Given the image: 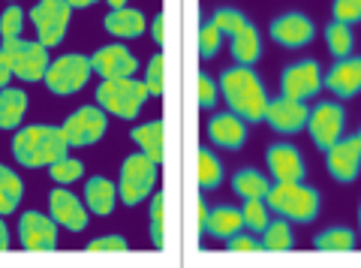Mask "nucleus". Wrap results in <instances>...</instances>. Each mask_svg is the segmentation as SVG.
<instances>
[{
  "mask_svg": "<svg viewBox=\"0 0 361 268\" xmlns=\"http://www.w3.org/2000/svg\"><path fill=\"white\" fill-rule=\"evenodd\" d=\"M49 175H51V181H58V184H73L85 175V163L66 154V157H61L58 163L49 166Z\"/></svg>",
  "mask_w": 361,
  "mask_h": 268,
  "instance_id": "72a5a7b5",
  "label": "nucleus"
},
{
  "mask_svg": "<svg viewBox=\"0 0 361 268\" xmlns=\"http://www.w3.org/2000/svg\"><path fill=\"white\" fill-rule=\"evenodd\" d=\"M151 33H154V42H157V46H163V42H166V16H163V13L151 21Z\"/></svg>",
  "mask_w": 361,
  "mask_h": 268,
  "instance_id": "c03bdc74",
  "label": "nucleus"
},
{
  "mask_svg": "<svg viewBox=\"0 0 361 268\" xmlns=\"http://www.w3.org/2000/svg\"><path fill=\"white\" fill-rule=\"evenodd\" d=\"M21 248L30 253H45L58 248V220L45 217L42 211H25L18 220Z\"/></svg>",
  "mask_w": 361,
  "mask_h": 268,
  "instance_id": "4468645a",
  "label": "nucleus"
},
{
  "mask_svg": "<svg viewBox=\"0 0 361 268\" xmlns=\"http://www.w3.org/2000/svg\"><path fill=\"white\" fill-rule=\"evenodd\" d=\"M9 79H13V73H9V66L0 61V91H4V87L9 85Z\"/></svg>",
  "mask_w": 361,
  "mask_h": 268,
  "instance_id": "49530a36",
  "label": "nucleus"
},
{
  "mask_svg": "<svg viewBox=\"0 0 361 268\" xmlns=\"http://www.w3.org/2000/svg\"><path fill=\"white\" fill-rule=\"evenodd\" d=\"M157 175H160V163L151 160L145 151H135L130 154L121 166V184H118V193H121V202L123 205H142L145 199L151 196V190L157 184Z\"/></svg>",
  "mask_w": 361,
  "mask_h": 268,
  "instance_id": "423d86ee",
  "label": "nucleus"
},
{
  "mask_svg": "<svg viewBox=\"0 0 361 268\" xmlns=\"http://www.w3.org/2000/svg\"><path fill=\"white\" fill-rule=\"evenodd\" d=\"M214 25H217L223 33H226V37H232V33H238L244 25H247V21H250V18H247L244 13H241V9H235V6H220L217 9V13H214Z\"/></svg>",
  "mask_w": 361,
  "mask_h": 268,
  "instance_id": "c9c22d12",
  "label": "nucleus"
},
{
  "mask_svg": "<svg viewBox=\"0 0 361 268\" xmlns=\"http://www.w3.org/2000/svg\"><path fill=\"white\" fill-rule=\"evenodd\" d=\"M310 121V109L304 106V99H292L280 94L277 99H268L265 109V124L274 133H283V136H295V133L307 130Z\"/></svg>",
  "mask_w": 361,
  "mask_h": 268,
  "instance_id": "ddd939ff",
  "label": "nucleus"
},
{
  "mask_svg": "<svg viewBox=\"0 0 361 268\" xmlns=\"http://www.w3.org/2000/svg\"><path fill=\"white\" fill-rule=\"evenodd\" d=\"M325 46H329V51H331L334 61L349 58V54H353V46H355L353 25L331 18V25H325Z\"/></svg>",
  "mask_w": 361,
  "mask_h": 268,
  "instance_id": "bb28decb",
  "label": "nucleus"
},
{
  "mask_svg": "<svg viewBox=\"0 0 361 268\" xmlns=\"http://www.w3.org/2000/svg\"><path fill=\"white\" fill-rule=\"evenodd\" d=\"M148 85L139 82V79H103V85L97 87V103L103 106L109 115H118V118H127L133 121L135 115L142 111V106L148 103Z\"/></svg>",
  "mask_w": 361,
  "mask_h": 268,
  "instance_id": "39448f33",
  "label": "nucleus"
},
{
  "mask_svg": "<svg viewBox=\"0 0 361 268\" xmlns=\"http://www.w3.org/2000/svg\"><path fill=\"white\" fill-rule=\"evenodd\" d=\"M90 66H94V73H99L103 79H130V75L139 70L133 51L123 46H103L99 51H94Z\"/></svg>",
  "mask_w": 361,
  "mask_h": 268,
  "instance_id": "a211bd4d",
  "label": "nucleus"
},
{
  "mask_svg": "<svg viewBox=\"0 0 361 268\" xmlns=\"http://www.w3.org/2000/svg\"><path fill=\"white\" fill-rule=\"evenodd\" d=\"M106 127H109V118H106L103 106H82L61 124L70 148H87V145H97L106 136Z\"/></svg>",
  "mask_w": 361,
  "mask_h": 268,
  "instance_id": "6e6552de",
  "label": "nucleus"
},
{
  "mask_svg": "<svg viewBox=\"0 0 361 268\" xmlns=\"http://www.w3.org/2000/svg\"><path fill=\"white\" fill-rule=\"evenodd\" d=\"M73 9H87V6H94V4H99V0H66Z\"/></svg>",
  "mask_w": 361,
  "mask_h": 268,
  "instance_id": "09e8293b",
  "label": "nucleus"
},
{
  "mask_svg": "<svg viewBox=\"0 0 361 268\" xmlns=\"http://www.w3.org/2000/svg\"><path fill=\"white\" fill-rule=\"evenodd\" d=\"M325 87V73L319 61H295L289 63L283 73H280V94L292 97V99H304L307 103L310 97H316Z\"/></svg>",
  "mask_w": 361,
  "mask_h": 268,
  "instance_id": "9d476101",
  "label": "nucleus"
},
{
  "mask_svg": "<svg viewBox=\"0 0 361 268\" xmlns=\"http://www.w3.org/2000/svg\"><path fill=\"white\" fill-rule=\"evenodd\" d=\"M262 250H268V253L292 250V226H289L286 217L271 220L268 226L262 229Z\"/></svg>",
  "mask_w": 361,
  "mask_h": 268,
  "instance_id": "7c9ffc66",
  "label": "nucleus"
},
{
  "mask_svg": "<svg viewBox=\"0 0 361 268\" xmlns=\"http://www.w3.org/2000/svg\"><path fill=\"white\" fill-rule=\"evenodd\" d=\"M21 196H25V184H21V178L9 169V166L0 163V217L13 214L18 208Z\"/></svg>",
  "mask_w": 361,
  "mask_h": 268,
  "instance_id": "c85d7f7f",
  "label": "nucleus"
},
{
  "mask_svg": "<svg viewBox=\"0 0 361 268\" xmlns=\"http://www.w3.org/2000/svg\"><path fill=\"white\" fill-rule=\"evenodd\" d=\"M118 196H121L118 187L103 175H94L85 184V205H87V211H94V214H99V217H106V214L115 211V199Z\"/></svg>",
  "mask_w": 361,
  "mask_h": 268,
  "instance_id": "412c9836",
  "label": "nucleus"
},
{
  "mask_svg": "<svg viewBox=\"0 0 361 268\" xmlns=\"http://www.w3.org/2000/svg\"><path fill=\"white\" fill-rule=\"evenodd\" d=\"M163 196H154L151 199V241H154V248L160 250L163 244H166V236H163Z\"/></svg>",
  "mask_w": 361,
  "mask_h": 268,
  "instance_id": "4c0bfd02",
  "label": "nucleus"
},
{
  "mask_svg": "<svg viewBox=\"0 0 361 268\" xmlns=\"http://www.w3.org/2000/svg\"><path fill=\"white\" fill-rule=\"evenodd\" d=\"M133 142L139 145V151H145L151 160H163V121H151V124L133 127Z\"/></svg>",
  "mask_w": 361,
  "mask_h": 268,
  "instance_id": "c756f323",
  "label": "nucleus"
},
{
  "mask_svg": "<svg viewBox=\"0 0 361 268\" xmlns=\"http://www.w3.org/2000/svg\"><path fill=\"white\" fill-rule=\"evenodd\" d=\"M343 127H346V111L341 103H316L310 109V121H307V130H310V139L319 151H329L337 139H343Z\"/></svg>",
  "mask_w": 361,
  "mask_h": 268,
  "instance_id": "9b49d317",
  "label": "nucleus"
},
{
  "mask_svg": "<svg viewBox=\"0 0 361 268\" xmlns=\"http://www.w3.org/2000/svg\"><path fill=\"white\" fill-rule=\"evenodd\" d=\"M241 214H244V223H247V226L256 229V232H262L268 223H271V208H268L265 199H244Z\"/></svg>",
  "mask_w": 361,
  "mask_h": 268,
  "instance_id": "f704fd0d",
  "label": "nucleus"
},
{
  "mask_svg": "<svg viewBox=\"0 0 361 268\" xmlns=\"http://www.w3.org/2000/svg\"><path fill=\"white\" fill-rule=\"evenodd\" d=\"M163 54H154L148 61V75H145V85H148L151 97H160L163 94Z\"/></svg>",
  "mask_w": 361,
  "mask_h": 268,
  "instance_id": "ea45409f",
  "label": "nucleus"
},
{
  "mask_svg": "<svg viewBox=\"0 0 361 268\" xmlns=\"http://www.w3.org/2000/svg\"><path fill=\"white\" fill-rule=\"evenodd\" d=\"M220 39H223V30L214 25L211 18L202 21V28H199V54H202V61H211V58H217V51H220Z\"/></svg>",
  "mask_w": 361,
  "mask_h": 268,
  "instance_id": "473e14b6",
  "label": "nucleus"
},
{
  "mask_svg": "<svg viewBox=\"0 0 361 268\" xmlns=\"http://www.w3.org/2000/svg\"><path fill=\"white\" fill-rule=\"evenodd\" d=\"M66 154H70V142L61 127H25L13 139V157L27 169L51 166Z\"/></svg>",
  "mask_w": 361,
  "mask_h": 268,
  "instance_id": "f03ea898",
  "label": "nucleus"
},
{
  "mask_svg": "<svg viewBox=\"0 0 361 268\" xmlns=\"http://www.w3.org/2000/svg\"><path fill=\"white\" fill-rule=\"evenodd\" d=\"M325 169L337 184H353L361 175V142L358 136L337 139L329 151H325Z\"/></svg>",
  "mask_w": 361,
  "mask_h": 268,
  "instance_id": "f8f14e48",
  "label": "nucleus"
},
{
  "mask_svg": "<svg viewBox=\"0 0 361 268\" xmlns=\"http://www.w3.org/2000/svg\"><path fill=\"white\" fill-rule=\"evenodd\" d=\"M49 211H51V217L70 232H82L87 226V205H82V199H75L70 190H63V187L51 190Z\"/></svg>",
  "mask_w": 361,
  "mask_h": 268,
  "instance_id": "6ab92c4d",
  "label": "nucleus"
},
{
  "mask_svg": "<svg viewBox=\"0 0 361 268\" xmlns=\"http://www.w3.org/2000/svg\"><path fill=\"white\" fill-rule=\"evenodd\" d=\"M268 37L283 49H304L313 42L316 28L304 13H283L268 25Z\"/></svg>",
  "mask_w": 361,
  "mask_h": 268,
  "instance_id": "2eb2a0df",
  "label": "nucleus"
},
{
  "mask_svg": "<svg viewBox=\"0 0 361 268\" xmlns=\"http://www.w3.org/2000/svg\"><path fill=\"white\" fill-rule=\"evenodd\" d=\"M229 51H232V58L235 63H241V66H253L259 58H262V42H259V30L247 21V25L238 30V33H232L229 37Z\"/></svg>",
  "mask_w": 361,
  "mask_h": 268,
  "instance_id": "5701e85b",
  "label": "nucleus"
},
{
  "mask_svg": "<svg viewBox=\"0 0 361 268\" xmlns=\"http://www.w3.org/2000/svg\"><path fill=\"white\" fill-rule=\"evenodd\" d=\"M355 136H358V142H361V130H358V133H355Z\"/></svg>",
  "mask_w": 361,
  "mask_h": 268,
  "instance_id": "603ef678",
  "label": "nucleus"
},
{
  "mask_svg": "<svg viewBox=\"0 0 361 268\" xmlns=\"http://www.w3.org/2000/svg\"><path fill=\"white\" fill-rule=\"evenodd\" d=\"M358 229H361V205H358Z\"/></svg>",
  "mask_w": 361,
  "mask_h": 268,
  "instance_id": "3c124183",
  "label": "nucleus"
},
{
  "mask_svg": "<svg viewBox=\"0 0 361 268\" xmlns=\"http://www.w3.org/2000/svg\"><path fill=\"white\" fill-rule=\"evenodd\" d=\"M226 248H229L232 253H256V250H262V241H256L253 236H244V232H238V236L226 238Z\"/></svg>",
  "mask_w": 361,
  "mask_h": 268,
  "instance_id": "37998d69",
  "label": "nucleus"
},
{
  "mask_svg": "<svg viewBox=\"0 0 361 268\" xmlns=\"http://www.w3.org/2000/svg\"><path fill=\"white\" fill-rule=\"evenodd\" d=\"M331 13L337 21H346V25H358L361 21V0H334Z\"/></svg>",
  "mask_w": 361,
  "mask_h": 268,
  "instance_id": "58836bf2",
  "label": "nucleus"
},
{
  "mask_svg": "<svg viewBox=\"0 0 361 268\" xmlns=\"http://www.w3.org/2000/svg\"><path fill=\"white\" fill-rule=\"evenodd\" d=\"M208 220H211V208L205 205V199H199V236H208Z\"/></svg>",
  "mask_w": 361,
  "mask_h": 268,
  "instance_id": "a18cd8bd",
  "label": "nucleus"
},
{
  "mask_svg": "<svg viewBox=\"0 0 361 268\" xmlns=\"http://www.w3.org/2000/svg\"><path fill=\"white\" fill-rule=\"evenodd\" d=\"M9 248V229H6V223L0 220V250H6Z\"/></svg>",
  "mask_w": 361,
  "mask_h": 268,
  "instance_id": "de8ad7c7",
  "label": "nucleus"
},
{
  "mask_svg": "<svg viewBox=\"0 0 361 268\" xmlns=\"http://www.w3.org/2000/svg\"><path fill=\"white\" fill-rule=\"evenodd\" d=\"M325 87L334 94V97H355L361 91V58L349 54V58L337 61L329 73H325Z\"/></svg>",
  "mask_w": 361,
  "mask_h": 268,
  "instance_id": "aec40b11",
  "label": "nucleus"
},
{
  "mask_svg": "<svg viewBox=\"0 0 361 268\" xmlns=\"http://www.w3.org/2000/svg\"><path fill=\"white\" fill-rule=\"evenodd\" d=\"M208 136L214 145H220L226 151H241L247 142V121L235 111H220L208 121Z\"/></svg>",
  "mask_w": 361,
  "mask_h": 268,
  "instance_id": "f3484780",
  "label": "nucleus"
},
{
  "mask_svg": "<svg viewBox=\"0 0 361 268\" xmlns=\"http://www.w3.org/2000/svg\"><path fill=\"white\" fill-rule=\"evenodd\" d=\"M220 99V85H214L211 75H199V109H214Z\"/></svg>",
  "mask_w": 361,
  "mask_h": 268,
  "instance_id": "a19ab883",
  "label": "nucleus"
},
{
  "mask_svg": "<svg viewBox=\"0 0 361 268\" xmlns=\"http://www.w3.org/2000/svg\"><path fill=\"white\" fill-rule=\"evenodd\" d=\"M106 30L118 39H135L145 33V16L142 9H130V6H121V9H111V13L103 18Z\"/></svg>",
  "mask_w": 361,
  "mask_h": 268,
  "instance_id": "4be33fe9",
  "label": "nucleus"
},
{
  "mask_svg": "<svg viewBox=\"0 0 361 268\" xmlns=\"http://www.w3.org/2000/svg\"><path fill=\"white\" fill-rule=\"evenodd\" d=\"M0 61L9 66V73L18 75L21 82H42L45 73H49V46H42V42H30V39H4V46H0Z\"/></svg>",
  "mask_w": 361,
  "mask_h": 268,
  "instance_id": "20e7f679",
  "label": "nucleus"
},
{
  "mask_svg": "<svg viewBox=\"0 0 361 268\" xmlns=\"http://www.w3.org/2000/svg\"><path fill=\"white\" fill-rule=\"evenodd\" d=\"M313 248L322 253H349L355 250V232L349 226H329L313 238Z\"/></svg>",
  "mask_w": 361,
  "mask_h": 268,
  "instance_id": "cd10ccee",
  "label": "nucleus"
},
{
  "mask_svg": "<svg viewBox=\"0 0 361 268\" xmlns=\"http://www.w3.org/2000/svg\"><path fill=\"white\" fill-rule=\"evenodd\" d=\"M27 18L33 21V28H37V37H39L42 46L54 49L66 37V28H70V18H73V6L66 4V0H39V4L27 13Z\"/></svg>",
  "mask_w": 361,
  "mask_h": 268,
  "instance_id": "0eeeda50",
  "label": "nucleus"
},
{
  "mask_svg": "<svg viewBox=\"0 0 361 268\" xmlns=\"http://www.w3.org/2000/svg\"><path fill=\"white\" fill-rule=\"evenodd\" d=\"M232 190L241 199H265L271 193V181L259 169H238L232 175Z\"/></svg>",
  "mask_w": 361,
  "mask_h": 268,
  "instance_id": "a878e982",
  "label": "nucleus"
},
{
  "mask_svg": "<svg viewBox=\"0 0 361 268\" xmlns=\"http://www.w3.org/2000/svg\"><path fill=\"white\" fill-rule=\"evenodd\" d=\"M87 253H123L127 250V238H121V236H103V238H97V241H87Z\"/></svg>",
  "mask_w": 361,
  "mask_h": 268,
  "instance_id": "79ce46f5",
  "label": "nucleus"
},
{
  "mask_svg": "<svg viewBox=\"0 0 361 268\" xmlns=\"http://www.w3.org/2000/svg\"><path fill=\"white\" fill-rule=\"evenodd\" d=\"M223 184V163L220 157H214V151L202 148L199 151V187L202 190H214Z\"/></svg>",
  "mask_w": 361,
  "mask_h": 268,
  "instance_id": "2f4dec72",
  "label": "nucleus"
},
{
  "mask_svg": "<svg viewBox=\"0 0 361 268\" xmlns=\"http://www.w3.org/2000/svg\"><path fill=\"white\" fill-rule=\"evenodd\" d=\"M90 70L94 66H90V58H85V54H63V58L51 61L49 73H45V85H49L51 94L70 97L87 85Z\"/></svg>",
  "mask_w": 361,
  "mask_h": 268,
  "instance_id": "1a4fd4ad",
  "label": "nucleus"
},
{
  "mask_svg": "<svg viewBox=\"0 0 361 268\" xmlns=\"http://www.w3.org/2000/svg\"><path fill=\"white\" fill-rule=\"evenodd\" d=\"M111 9H121V6H127V0H109Z\"/></svg>",
  "mask_w": 361,
  "mask_h": 268,
  "instance_id": "8fccbe9b",
  "label": "nucleus"
},
{
  "mask_svg": "<svg viewBox=\"0 0 361 268\" xmlns=\"http://www.w3.org/2000/svg\"><path fill=\"white\" fill-rule=\"evenodd\" d=\"M241 226H247L244 223V214L238 208H232V205H217L211 211V220H208V232L211 236H217V238H232V236H238Z\"/></svg>",
  "mask_w": 361,
  "mask_h": 268,
  "instance_id": "393cba45",
  "label": "nucleus"
},
{
  "mask_svg": "<svg viewBox=\"0 0 361 268\" xmlns=\"http://www.w3.org/2000/svg\"><path fill=\"white\" fill-rule=\"evenodd\" d=\"M220 94L226 97V103L235 115H241L247 124H259L265 121V109H268V94L265 85L259 82V75L250 66H229L220 75Z\"/></svg>",
  "mask_w": 361,
  "mask_h": 268,
  "instance_id": "f257e3e1",
  "label": "nucleus"
},
{
  "mask_svg": "<svg viewBox=\"0 0 361 268\" xmlns=\"http://www.w3.org/2000/svg\"><path fill=\"white\" fill-rule=\"evenodd\" d=\"M265 163H268V172L274 181H301L304 178V157L295 145H271L268 154H265Z\"/></svg>",
  "mask_w": 361,
  "mask_h": 268,
  "instance_id": "dca6fc26",
  "label": "nucleus"
},
{
  "mask_svg": "<svg viewBox=\"0 0 361 268\" xmlns=\"http://www.w3.org/2000/svg\"><path fill=\"white\" fill-rule=\"evenodd\" d=\"M265 202L274 214L286 217L289 223H313L319 217L322 196H319V190L307 187L304 181H274Z\"/></svg>",
  "mask_w": 361,
  "mask_h": 268,
  "instance_id": "7ed1b4c3",
  "label": "nucleus"
},
{
  "mask_svg": "<svg viewBox=\"0 0 361 268\" xmlns=\"http://www.w3.org/2000/svg\"><path fill=\"white\" fill-rule=\"evenodd\" d=\"M27 94L18 87H4L0 91V130H16L25 121Z\"/></svg>",
  "mask_w": 361,
  "mask_h": 268,
  "instance_id": "b1692460",
  "label": "nucleus"
},
{
  "mask_svg": "<svg viewBox=\"0 0 361 268\" xmlns=\"http://www.w3.org/2000/svg\"><path fill=\"white\" fill-rule=\"evenodd\" d=\"M27 13L21 6H6L4 16H0V37L4 39H16L21 37V28H25Z\"/></svg>",
  "mask_w": 361,
  "mask_h": 268,
  "instance_id": "e433bc0d",
  "label": "nucleus"
}]
</instances>
